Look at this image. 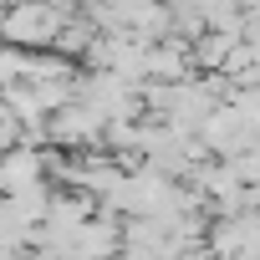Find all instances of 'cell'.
<instances>
[{
    "label": "cell",
    "instance_id": "cell-2",
    "mask_svg": "<svg viewBox=\"0 0 260 260\" xmlns=\"http://www.w3.org/2000/svg\"><path fill=\"white\" fill-rule=\"evenodd\" d=\"M46 6H56V11H61V16H67V11H72V6H82V0H46Z\"/></svg>",
    "mask_w": 260,
    "mask_h": 260
},
{
    "label": "cell",
    "instance_id": "cell-1",
    "mask_svg": "<svg viewBox=\"0 0 260 260\" xmlns=\"http://www.w3.org/2000/svg\"><path fill=\"white\" fill-rule=\"evenodd\" d=\"M61 31H67V16L46 0H11L0 11V36L11 46H51L61 41Z\"/></svg>",
    "mask_w": 260,
    "mask_h": 260
}]
</instances>
